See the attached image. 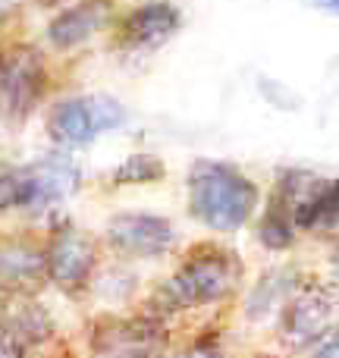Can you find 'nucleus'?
I'll return each mask as SVG.
<instances>
[{
	"instance_id": "1",
	"label": "nucleus",
	"mask_w": 339,
	"mask_h": 358,
	"mask_svg": "<svg viewBox=\"0 0 339 358\" xmlns=\"http://www.w3.org/2000/svg\"><path fill=\"white\" fill-rule=\"evenodd\" d=\"M258 185L233 164L195 161L189 170V210L217 233L245 227L258 208Z\"/></svg>"
},
{
	"instance_id": "2",
	"label": "nucleus",
	"mask_w": 339,
	"mask_h": 358,
	"mask_svg": "<svg viewBox=\"0 0 339 358\" xmlns=\"http://www.w3.org/2000/svg\"><path fill=\"white\" fill-rule=\"evenodd\" d=\"M239 277L242 261L229 248L204 242L185 255L182 267L154 292V305L161 311H185L223 302L226 296H233Z\"/></svg>"
},
{
	"instance_id": "3",
	"label": "nucleus",
	"mask_w": 339,
	"mask_h": 358,
	"mask_svg": "<svg viewBox=\"0 0 339 358\" xmlns=\"http://www.w3.org/2000/svg\"><path fill=\"white\" fill-rule=\"evenodd\" d=\"M48 69L44 57L31 44H10L0 50V117L10 126H19L31 117L38 101L44 98Z\"/></svg>"
},
{
	"instance_id": "4",
	"label": "nucleus",
	"mask_w": 339,
	"mask_h": 358,
	"mask_svg": "<svg viewBox=\"0 0 339 358\" xmlns=\"http://www.w3.org/2000/svg\"><path fill=\"white\" fill-rule=\"evenodd\" d=\"M126 123V110L110 94H79L54 104L48 113V136L60 148H82L94 142L101 132L120 129Z\"/></svg>"
},
{
	"instance_id": "5",
	"label": "nucleus",
	"mask_w": 339,
	"mask_h": 358,
	"mask_svg": "<svg viewBox=\"0 0 339 358\" xmlns=\"http://www.w3.org/2000/svg\"><path fill=\"white\" fill-rule=\"evenodd\" d=\"M336 315H339V299L327 286L296 289L283 305L280 334L292 349L315 346L317 340H324L336 327Z\"/></svg>"
},
{
	"instance_id": "6",
	"label": "nucleus",
	"mask_w": 339,
	"mask_h": 358,
	"mask_svg": "<svg viewBox=\"0 0 339 358\" xmlns=\"http://www.w3.org/2000/svg\"><path fill=\"white\" fill-rule=\"evenodd\" d=\"M44 255H48V280H54L60 289L73 292V296L88 286L94 261H98L94 239L75 227L57 229Z\"/></svg>"
},
{
	"instance_id": "7",
	"label": "nucleus",
	"mask_w": 339,
	"mask_h": 358,
	"mask_svg": "<svg viewBox=\"0 0 339 358\" xmlns=\"http://www.w3.org/2000/svg\"><path fill=\"white\" fill-rule=\"evenodd\" d=\"M107 242H110L117 252L132 255V258H157V255L173 248L176 229H173V223L161 214L129 210V214L110 217V223H107Z\"/></svg>"
},
{
	"instance_id": "8",
	"label": "nucleus",
	"mask_w": 339,
	"mask_h": 358,
	"mask_svg": "<svg viewBox=\"0 0 339 358\" xmlns=\"http://www.w3.org/2000/svg\"><path fill=\"white\" fill-rule=\"evenodd\" d=\"M92 346L101 358H154L164 346V327L148 317H110L94 327Z\"/></svg>"
},
{
	"instance_id": "9",
	"label": "nucleus",
	"mask_w": 339,
	"mask_h": 358,
	"mask_svg": "<svg viewBox=\"0 0 339 358\" xmlns=\"http://www.w3.org/2000/svg\"><path fill=\"white\" fill-rule=\"evenodd\" d=\"M48 283V255L35 242L0 239V296L31 299Z\"/></svg>"
},
{
	"instance_id": "10",
	"label": "nucleus",
	"mask_w": 339,
	"mask_h": 358,
	"mask_svg": "<svg viewBox=\"0 0 339 358\" xmlns=\"http://www.w3.org/2000/svg\"><path fill=\"white\" fill-rule=\"evenodd\" d=\"M25 182H29V201L25 208L38 210L69 198L79 189V167L66 155L38 157L35 164H25Z\"/></svg>"
},
{
	"instance_id": "11",
	"label": "nucleus",
	"mask_w": 339,
	"mask_h": 358,
	"mask_svg": "<svg viewBox=\"0 0 339 358\" xmlns=\"http://www.w3.org/2000/svg\"><path fill=\"white\" fill-rule=\"evenodd\" d=\"M110 13H113L110 0H82V3L63 10L60 16H54V22L48 25V41L60 50L79 48V44H85L88 38L104 29Z\"/></svg>"
},
{
	"instance_id": "12",
	"label": "nucleus",
	"mask_w": 339,
	"mask_h": 358,
	"mask_svg": "<svg viewBox=\"0 0 339 358\" xmlns=\"http://www.w3.org/2000/svg\"><path fill=\"white\" fill-rule=\"evenodd\" d=\"M182 16L173 3H145L132 10L123 22V41L129 48H151V44L167 41L179 29Z\"/></svg>"
},
{
	"instance_id": "13",
	"label": "nucleus",
	"mask_w": 339,
	"mask_h": 358,
	"mask_svg": "<svg viewBox=\"0 0 339 358\" xmlns=\"http://www.w3.org/2000/svg\"><path fill=\"white\" fill-rule=\"evenodd\" d=\"M292 220L302 229H330L339 223V179H321L308 198L292 210Z\"/></svg>"
},
{
	"instance_id": "14",
	"label": "nucleus",
	"mask_w": 339,
	"mask_h": 358,
	"mask_svg": "<svg viewBox=\"0 0 339 358\" xmlns=\"http://www.w3.org/2000/svg\"><path fill=\"white\" fill-rule=\"evenodd\" d=\"M292 229H296L292 208L273 192L271 201H267L264 220H261V227H258V239L264 242L267 248H273V252H283V248L292 245Z\"/></svg>"
},
{
	"instance_id": "15",
	"label": "nucleus",
	"mask_w": 339,
	"mask_h": 358,
	"mask_svg": "<svg viewBox=\"0 0 339 358\" xmlns=\"http://www.w3.org/2000/svg\"><path fill=\"white\" fill-rule=\"evenodd\" d=\"M289 292H292V277H289V273H283V267H280V271H273V273H267V277H261L258 289L248 296V305H245L248 317L271 315L273 305H280V302L286 305Z\"/></svg>"
},
{
	"instance_id": "16",
	"label": "nucleus",
	"mask_w": 339,
	"mask_h": 358,
	"mask_svg": "<svg viewBox=\"0 0 339 358\" xmlns=\"http://www.w3.org/2000/svg\"><path fill=\"white\" fill-rule=\"evenodd\" d=\"M167 167L161 157L154 155H132L113 170V182L117 185H145V182H157L164 179Z\"/></svg>"
},
{
	"instance_id": "17",
	"label": "nucleus",
	"mask_w": 339,
	"mask_h": 358,
	"mask_svg": "<svg viewBox=\"0 0 339 358\" xmlns=\"http://www.w3.org/2000/svg\"><path fill=\"white\" fill-rule=\"evenodd\" d=\"M29 201V182H25V167L0 161V210L25 208Z\"/></svg>"
},
{
	"instance_id": "18",
	"label": "nucleus",
	"mask_w": 339,
	"mask_h": 358,
	"mask_svg": "<svg viewBox=\"0 0 339 358\" xmlns=\"http://www.w3.org/2000/svg\"><path fill=\"white\" fill-rule=\"evenodd\" d=\"M311 358H339V324L324 340H317L315 346H311Z\"/></svg>"
},
{
	"instance_id": "19",
	"label": "nucleus",
	"mask_w": 339,
	"mask_h": 358,
	"mask_svg": "<svg viewBox=\"0 0 339 358\" xmlns=\"http://www.w3.org/2000/svg\"><path fill=\"white\" fill-rule=\"evenodd\" d=\"M0 358H22V346H19V343L6 334L3 321H0Z\"/></svg>"
},
{
	"instance_id": "20",
	"label": "nucleus",
	"mask_w": 339,
	"mask_h": 358,
	"mask_svg": "<svg viewBox=\"0 0 339 358\" xmlns=\"http://www.w3.org/2000/svg\"><path fill=\"white\" fill-rule=\"evenodd\" d=\"M182 358H223V355L214 352V349H192V352H185Z\"/></svg>"
},
{
	"instance_id": "21",
	"label": "nucleus",
	"mask_w": 339,
	"mask_h": 358,
	"mask_svg": "<svg viewBox=\"0 0 339 358\" xmlns=\"http://www.w3.org/2000/svg\"><path fill=\"white\" fill-rule=\"evenodd\" d=\"M317 6H321V10H327L330 16H339V0H317Z\"/></svg>"
},
{
	"instance_id": "22",
	"label": "nucleus",
	"mask_w": 339,
	"mask_h": 358,
	"mask_svg": "<svg viewBox=\"0 0 339 358\" xmlns=\"http://www.w3.org/2000/svg\"><path fill=\"white\" fill-rule=\"evenodd\" d=\"M38 3H41V6H60L63 0H38Z\"/></svg>"
},
{
	"instance_id": "23",
	"label": "nucleus",
	"mask_w": 339,
	"mask_h": 358,
	"mask_svg": "<svg viewBox=\"0 0 339 358\" xmlns=\"http://www.w3.org/2000/svg\"><path fill=\"white\" fill-rule=\"evenodd\" d=\"M333 273H336V280H339V252L333 255Z\"/></svg>"
}]
</instances>
